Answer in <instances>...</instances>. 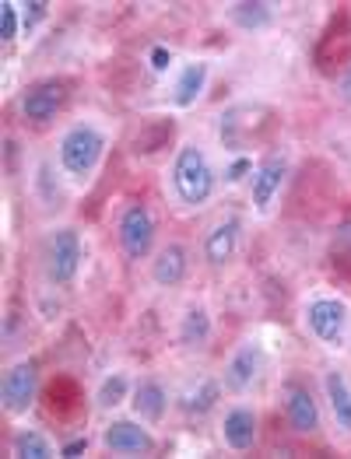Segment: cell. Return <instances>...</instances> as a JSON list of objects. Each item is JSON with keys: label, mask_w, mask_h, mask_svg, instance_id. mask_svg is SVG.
<instances>
[{"label": "cell", "mask_w": 351, "mask_h": 459, "mask_svg": "<svg viewBox=\"0 0 351 459\" xmlns=\"http://www.w3.org/2000/svg\"><path fill=\"white\" fill-rule=\"evenodd\" d=\"M172 190L183 200V207L207 204V196L215 190V172H211L207 158L200 154V148H194V144H183L176 161H172Z\"/></svg>", "instance_id": "1"}, {"label": "cell", "mask_w": 351, "mask_h": 459, "mask_svg": "<svg viewBox=\"0 0 351 459\" xmlns=\"http://www.w3.org/2000/svg\"><path fill=\"white\" fill-rule=\"evenodd\" d=\"M106 152V137L95 126H71L60 141V165L71 179H88L95 172V165L102 161Z\"/></svg>", "instance_id": "2"}, {"label": "cell", "mask_w": 351, "mask_h": 459, "mask_svg": "<svg viewBox=\"0 0 351 459\" xmlns=\"http://www.w3.org/2000/svg\"><path fill=\"white\" fill-rule=\"evenodd\" d=\"M268 119L271 113L264 106H233L222 113V141L229 152H246L253 141H260L268 134Z\"/></svg>", "instance_id": "3"}, {"label": "cell", "mask_w": 351, "mask_h": 459, "mask_svg": "<svg viewBox=\"0 0 351 459\" xmlns=\"http://www.w3.org/2000/svg\"><path fill=\"white\" fill-rule=\"evenodd\" d=\"M36 393H39V365L29 358V361H18V365H11L7 372H4V383H0V403H4V411L7 414H25L29 407H32V400H36Z\"/></svg>", "instance_id": "4"}, {"label": "cell", "mask_w": 351, "mask_h": 459, "mask_svg": "<svg viewBox=\"0 0 351 459\" xmlns=\"http://www.w3.org/2000/svg\"><path fill=\"white\" fill-rule=\"evenodd\" d=\"M119 249L127 253V260H148L155 249V218L148 214V207L130 204L119 218Z\"/></svg>", "instance_id": "5"}, {"label": "cell", "mask_w": 351, "mask_h": 459, "mask_svg": "<svg viewBox=\"0 0 351 459\" xmlns=\"http://www.w3.org/2000/svg\"><path fill=\"white\" fill-rule=\"evenodd\" d=\"M64 99H67V84L64 81H39V84H29L25 91H22V99H18V113L22 119H29V123H36V126H46L53 116L60 113V106H64Z\"/></svg>", "instance_id": "6"}, {"label": "cell", "mask_w": 351, "mask_h": 459, "mask_svg": "<svg viewBox=\"0 0 351 459\" xmlns=\"http://www.w3.org/2000/svg\"><path fill=\"white\" fill-rule=\"evenodd\" d=\"M81 267V235L78 229H57L49 238V260L46 273L53 284H75Z\"/></svg>", "instance_id": "7"}, {"label": "cell", "mask_w": 351, "mask_h": 459, "mask_svg": "<svg viewBox=\"0 0 351 459\" xmlns=\"http://www.w3.org/2000/svg\"><path fill=\"white\" fill-rule=\"evenodd\" d=\"M306 319H310V330L316 341L323 344H345V326H348V306L341 299H316L306 308Z\"/></svg>", "instance_id": "8"}, {"label": "cell", "mask_w": 351, "mask_h": 459, "mask_svg": "<svg viewBox=\"0 0 351 459\" xmlns=\"http://www.w3.org/2000/svg\"><path fill=\"white\" fill-rule=\"evenodd\" d=\"M106 449L119 453V456H145L155 449V438L141 428L137 421H113L106 428Z\"/></svg>", "instance_id": "9"}, {"label": "cell", "mask_w": 351, "mask_h": 459, "mask_svg": "<svg viewBox=\"0 0 351 459\" xmlns=\"http://www.w3.org/2000/svg\"><path fill=\"white\" fill-rule=\"evenodd\" d=\"M239 238H242V221L239 218H225L222 225H215L207 231V238H204L207 267H225L235 256V249H239Z\"/></svg>", "instance_id": "10"}, {"label": "cell", "mask_w": 351, "mask_h": 459, "mask_svg": "<svg viewBox=\"0 0 351 459\" xmlns=\"http://www.w3.org/2000/svg\"><path fill=\"white\" fill-rule=\"evenodd\" d=\"M281 396H285V418H288V424H292L295 431L310 435V431L320 428V411H316V400L310 396V389H306V385L288 383Z\"/></svg>", "instance_id": "11"}, {"label": "cell", "mask_w": 351, "mask_h": 459, "mask_svg": "<svg viewBox=\"0 0 351 459\" xmlns=\"http://www.w3.org/2000/svg\"><path fill=\"white\" fill-rule=\"evenodd\" d=\"M260 365H264V354H260V347H257V344H242L233 354V358H229V368H225V385H229L233 393H246V389L253 385V379H257Z\"/></svg>", "instance_id": "12"}, {"label": "cell", "mask_w": 351, "mask_h": 459, "mask_svg": "<svg viewBox=\"0 0 351 459\" xmlns=\"http://www.w3.org/2000/svg\"><path fill=\"white\" fill-rule=\"evenodd\" d=\"M222 435H225V446L235 449V453L253 449V442H257V418H253V411L250 407H233L225 414V421H222Z\"/></svg>", "instance_id": "13"}, {"label": "cell", "mask_w": 351, "mask_h": 459, "mask_svg": "<svg viewBox=\"0 0 351 459\" xmlns=\"http://www.w3.org/2000/svg\"><path fill=\"white\" fill-rule=\"evenodd\" d=\"M190 256H187V246H180V242H169L162 253L155 256V284H162V288H176V284H183V277H187V270H190V264H187Z\"/></svg>", "instance_id": "14"}, {"label": "cell", "mask_w": 351, "mask_h": 459, "mask_svg": "<svg viewBox=\"0 0 351 459\" xmlns=\"http://www.w3.org/2000/svg\"><path fill=\"white\" fill-rule=\"evenodd\" d=\"M285 172H288V161H285V158H271V161L257 172V179H253V207H257L260 214H268V207L274 204L277 186L285 183Z\"/></svg>", "instance_id": "15"}, {"label": "cell", "mask_w": 351, "mask_h": 459, "mask_svg": "<svg viewBox=\"0 0 351 459\" xmlns=\"http://www.w3.org/2000/svg\"><path fill=\"white\" fill-rule=\"evenodd\" d=\"M134 411H137V418L158 424L162 418H165V411H169V396H165V389H162L155 379L137 383V389H134Z\"/></svg>", "instance_id": "16"}, {"label": "cell", "mask_w": 351, "mask_h": 459, "mask_svg": "<svg viewBox=\"0 0 351 459\" xmlns=\"http://www.w3.org/2000/svg\"><path fill=\"white\" fill-rule=\"evenodd\" d=\"M229 18H233L239 29L246 32H257V29H268L274 22V7L264 0H239L229 7Z\"/></svg>", "instance_id": "17"}, {"label": "cell", "mask_w": 351, "mask_h": 459, "mask_svg": "<svg viewBox=\"0 0 351 459\" xmlns=\"http://www.w3.org/2000/svg\"><path fill=\"white\" fill-rule=\"evenodd\" d=\"M218 393H222V385L215 383V379H200L194 389H187L180 396V411L190 414V418H200V414H207L218 403Z\"/></svg>", "instance_id": "18"}, {"label": "cell", "mask_w": 351, "mask_h": 459, "mask_svg": "<svg viewBox=\"0 0 351 459\" xmlns=\"http://www.w3.org/2000/svg\"><path fill=\"white\" fill-rule=\"evenodd\" d=\"M204 84H207V64H187L180 81H176V106L180 109H190L197 99H200Z\"/></svg>", "instance_id": "19"}, {"label": "cell", "mask_w": 351, "mask_h": 459, "mask_svg": "<svg viewBox=\"0 0 351 459\" xmlns=\"http://www.w3.org/2000/svg\"><path fill=\"white\" fill-rule=\"evenodd\" d=\"M327 400H330V411H334L338 424L345 431H351V385L345 383L341 372H330L327 376Z\"/></svg>", "instance_id": "20"}, {"label": "cell", "mask_w": 351, "mask_h": 459, "mask_svg": "<svg viewBox=\"0 0 351 459\" xmlns=\"http://www.w3.org/2000/svg\"><path fill=\"white\" fill-rule=\"evenodd\" d=\"M207 337H211V316H207L200 306L190 308V312L183 316V323H180V344L200 347Z\"/></svg>", "instance_id": "21"}, {"label": "cell", "mask_w": 351, "mask_h": 459, "mask_svg": "<svg viewBox=\"0 0 351 459\" xmlns=\"http://www.w3.org/2000/svg\"><path fill=\"white\" fill-rule=\"evenodd\" d=\"M14 453L22 459H53V446H49V438L39 435V431H22L14 438Z\"/></svg>", "instance_id": "22"}, {"label": "cell", "mask_w": 351, "mask_h": 459, "mask_svg": "<svg viewBox=\"0 0 351 459\" xmlns=\"http://www.w3.org/2000/svg\"><path fill=\"white\" fill-rule=\"evenodd\" d=\"M127 393H130V379L127 376H110L106 383L99 385V407H106V411H113L119 407L123 400H127Z\"/></svg>", "instance_id": "23"}, {"label": "cell", "mask_w": 351, "mask_h": 459, "mask_svg": "<svg viewBox=\"0 0 351 459\" xmlns=\"http://www.w3.org/2000/svg\"><path fill=\"white\" fill-rule=\"evenodd\" d=\"M18 36V11H14V4H0V39L4 42H14Z\"/></svg>", "instance_id": "24"}, {"label": "cell", "mask_w": 351, "mask_h": 459, "mask_svg": "<svg viewBox=\"0 0 351 459\" xmlns=\"http://www.w3.org/2000/svg\"><path fill=\"white\" fill-rule=\"evenodd\" d=\"M22 7H25V32H32V29L39 25V18H46V4L29 0V4H22Z\"/></svg>", "instance_id": "25"}, {"label": "cell", "mask_w": 351, "mask_h": 459, "mask_svg": "<svg viewBox=\"0 0 351 459\" xmlns=\"http://www.w3.org/2000/svg\"><path fill=\"white\" fill-rule=\"evenodd\" d=\"M148 60H152V67H155L158 74H162V71H165V67H169V60H172V53H169V49H165V46H155V49H152V56H148Z\"/></svg>", "instance_id": "26"}, {"label": "cell", "mask_w": 351, "mask_h": 459, "mask_svg": "<svg viewBox=\"0 0 351 459\" xmlns=\"http://www.w3.org/2000/svg\"><path fill=\"white\" fill-rule=\"evenodd\" d=\"M246 172H250V158L242 154L239 161H233V165H229V176H225V179H229V183H239V179H242Z\"/></svg>", "instance_id": "27"}, {"label": "cell", "mask_w": 351, "mask_h": 459, "mask_svg": "<svg viewBox=\"0 0 351 459\" xmlns=\"http://www.w3.org/2000/svg\"><path fill=\"white\" fill-rule=\"evenodd\" d=\"M84 449H88V442H84V438H75V442H67V446H64V449H60V456H81V453H84Z\"/></svg>", "instance_id": "28"}, {"label": "cell", "mask_w": 351, "mask_h": 459, "mask_svg": "<svg viewBox=\"0 0 351 459\" xmlns=\"http://www.w3.org/2000/svg\"><path fill=\"white\" fill-rule=\"evenodd\" d=\"M341 91H345V99L351 102V67L345 71V77H341Z\"/></svg>", "instance_id": "29"}, {"label": "cell", "mask_w": 351, "mask_h": 459, "mask_svg": "<svg viewBox=\"0 0 351 459\" xmlns=\"http://www.w3.org/2000/svg\"><path fill=\"white\" fill-rule=\"evenodd\" d=\"M341 242L348 246V253H351V221H345V225H341Z\"/></svg>", "instance_id": "30"}]
</instances>
